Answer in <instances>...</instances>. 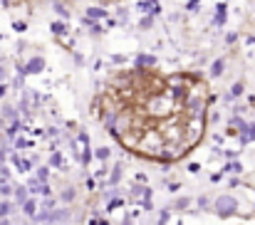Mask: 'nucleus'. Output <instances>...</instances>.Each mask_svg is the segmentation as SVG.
Segmentation results:
<instances>
[{"instance_id": "f257e3e1", "label": "nucleus", "mask_w": 255, "mask_h": 225, "mask_svg": "<svg viewBox=\"0 0 255 225\" xmlns=\"http://www.w3.org/2000/svg\"><path fill=\"white\" fill-rule=\"evenodd\" d=\"M213 211H216V216H221V218H231V216L241 213V203H238L236 196L226 193V196H218V198H216Z\"/></svg>"}, {"instance_id": "f03ea898", "label": "nucleus", "mask_w": 255, "mask_h": 225, "mask_svg": "<svg viewBox=\"0 0 255 225\" xmlns=\"http://www.w3.org/2000/svg\"><path fill=\"white\" fill-rule=\"evenodd\" d=\"M255 139V124H248L246 126V134H243V144H248V141H253Z\"/></svg>"}, {"instance_id": "7ed1b4c3", "label": "nucleus", "mask_w": 255, "mask_h": 225, "mask_svg": "<svg viewBox=\"0 0 255 225\" xmlns=\"http://www.w3.org/2000/svg\"><path fill=\"white\" fill-rule=\"evenodd\" d=\"M37 70H42V60H32L27 65V72H37Z\"/></svg>"}, {"instance_id": "20e7f679", "label": "nucleus", "mask_w": 255, "mask_h": 225, "mask_svg": "<svg viewBox=\"0 0 255 225\" xmlns=\"http://www.w3.org/2000/svg\"><path fill=\"white\" fill-rule=\"evenodd\" d=\"M243 168H241V163H228L226 166V173H241Z\"/></svg>"}, {"instance_id": "39448f33", "label": "nucleus", "mask_w": 255, "mask_h": 225, "mask_svg": "<svg viewBox=\"0 0 255 225\" xmlns=\"http://www.w3.org/2000/svg\"><path fill=\"white\" fill-rule=\"evenodd\" d=\"M22 208H25V213H27V216H35V201H27V203H22Z\"/></svg>"}, {"instance_id": "423d86ee", "label": "nucleus", "mask_w": 255, "mask_h": 225, "mask_svg": "<svg viewBox=\"0 0 255 225\" xmlns=\"http://www.w3.org/2000/svg\"><path fill=\"white\" fill-rule=\"evenodd\" d=\"M221 70H223V60H218V62L213 65V75H221Z\"/></svg>"}, {"instance_id": "0eeeda50", "label": "nucleus", "mask_w": 255, "mask_h": 225, "mask_svg": "<svg viewBox=\"0 0 255 225\" xmlns=\"http://www.w3.org/2000/svg\"><path fill=\"white\" fill-rule=\"evenodd\" d=\"M0 213L7 216V213H10V203H2V206H0Z\"/></svg>"}, {"instance_id": "6e6552de", "label": "nucleus", "mask_w": 255, "mask_h": 225, "mask_svg": "<svg viewBox=\"0 0 255 225\" xmlns=\"http://www.w3.org/2000/svg\"><path fill=\"white\" fill-rule=\"evenodd\" d=\"M241 92H243V84H236V87H233V97H238Z\"/></svg>"}, {"instance_id": "1a4fd4ad", "label": "nucleus", "mask_w": 255, "mask_h": 225, "mask_svg": "<svg viewBox=\"0 0 255 225\" xmlns=\"http://www.w3.org/2000/svg\"><path fill=\"white\" fill-rule=\"evenodd\" d=\"M2 225H7V223H2Z\"/></svg>"}]
</instances>
